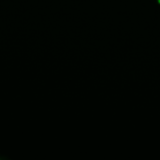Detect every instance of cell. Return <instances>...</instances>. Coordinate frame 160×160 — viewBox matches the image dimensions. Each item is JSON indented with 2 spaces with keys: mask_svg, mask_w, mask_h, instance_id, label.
I'll return each instance as SVG.
<instances>
[{
  "mask_svg": "<svg viewBox=\"0 0 160 160\" xmlns=\"http://www.w3.org/2000/svg\"><path fill=\"white\" fill-rule=\"evenodd\" d=\"M158 2H159V4H160V0H158Z\"/></svg>",
  "mask_w": 160,
  "mask_h": 160,
  "instance_id": "obj_1",
  "label": "cell"
}]
</instances>
